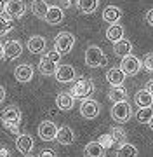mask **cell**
<instances>
[{"label": "cell", "mask_w": 153, "mask_h": 157, "mask_svg": "<svg viewBox=\"0 0 153 157\" xmlns=\"http://www.w3.org/2000/svg\"><path fill=\"white\" fill-rule=\"evenodd\" d=\"M106 63H108V58L101 47H97V45L87 47V51H85V65L89 68H103L106 67Z\"/></svg>", "instance_id": "6da1fadb"}, {"label": "cell", "mask_w": 153, "mask_h": 157, "mask_svg": "<svg viewBox=\"0 0 153 157\" xmlns=\"http://www.w3.org/2000/svg\"><path fill=\"white\" fill-rule=\"evenodd\" d=\"M92 93H94V82H92L91 78H80L70 89V94L73 96V98H80V100L89 98Z\"/></svg>", "instance_id": "7a4b0ae2"}, {"label": "cell", "mask_w": 153, "mask_h": 157, "mask_svg": "<svg viewBox=\"0 0 153 157\" xmlns=\"http://www.w3.org/2000/svg\"><path fill=\"white\" fill-rule=\"evenodd\" d=\"M110 115H111V119H113L115 122L124 124L130 119L132 108H130V105L127 103V100L118 101V103H113V107H111V110H110Z\"/></svg>", "instance_id": "3957f363"}, {"label": "cell", "mask_w": 153, "mask_h": 157, "mask_svg": "<svg viewBox=\"0 0 153 157\" xmlns=\"http://www.w3.org/2000/svg\"><path fill=\"white\" fill-rule=\"evenodd\" d=\"M73 44H75V37L73 33L70 32H61V33L56 35V42H54V49L59 52V54H68L70 51L73 49Z\"/></svg>", "instance_id": "277c9868"}, {"label": "cell", "mask_w": 153, "mask_h": 157, "mask_svg": "<svg viewBox=\"0 0 153 157\" xmlns=\"http://www.w3.org/2000/svg\"><path fill=\"white\" fill-rule=\"evenodd\" d=\"M120 70L125 73V77H127V75H129V77H134V75L139 73V70H141V61H139L134 54H127V56H124L122 61H120Z\"/></svg>", "instance_id": "5b68a950"}, {"label": "cell", "mask_w": 153, "mask_h": 157, "mask_svg": "<svg viewBox=\"0 0 153 157\" xmlns=\"http://www.w3.org/2000/svg\"><path fill=\"white\" fill-rule=\"evenodd\" d=\"M4 12H5V16H9L11 19L23 17L24 12H26V4H24V0H5Z\"/></svg>", "instance_id": "8992f818"}, {"label": "cell", "mask_w": 153, "mask_h": 157, "mask_svg": "<svg viewBox=\"0 0 153 157\" xmlns=\"http://www.w3.org/2000/svg\"><path fill=\"white\" fill-rule=\"evenodd\" d=\"M101 112V105L97 103L96 100H91V98H84L82 103H80V113L82 117L85 119H96Z\"/></svg>", "instance_id": "52a82bcc"}, {"label": "cell", "mask_w": 153, "mask_h": 157, "mask_svg": "<svg viewBox=\"0 0 153 157\" xmlns=\"http://www.w3.org/2000/svg\"><path fill=\"white\" fill-rule=\"evenodd\" d=\"M54 75H56L57 82H61V84H68V82L75 80L77 72H75V68L71 67V65H59V67H56Z\"/></svg>", "instance_id": "ba28073f"}, {"label": "cell", "mask_w": 153, "mask_h": 157, "mask_svg": "<svg viewBox=\"0 0 153 157\" xmlns=\"http://www.w3.org/2000/svg\"><path fill=\"white\" fill-rule=\"evenodd\" d=\"M2 51H4V58H7V59H16L23 52V44L19 40H7L5 44L2 45Z\"/></svg>", "instance_id": "9c48e42d"}, {"label": "cell", "mask_w": 153, "mask_h": 157, "mask_svg": "<svg viewBox=\"0 0 153 157\" xmlns=\"http://www.w3.org/2000/svg\"><path fill=\"white\" fill-rule=\"evenodd\" d=\"M56 133H57V126L51 121H44L38 126V136L44 141H52L56 140Z\"/></svg>", "instance_id": "30bf717a"}, {"label": "cell", "mask_w": 153, "mask_h": 157, "mask_svg": "<svg viewBox=\"0 0 153 157\" xmlns=\"http://www.w3.org/2000/svg\"><path fill=\"white\" fill-rule=\"evenodd\" d=\"M26 47L31 54H42L47 47V40L42 37V35H33L26 40Z\"/></svg>", "instance_id": "8fae6325"}, {"label": "cell", "mask_w": 153, "mask_h": 157, "mask_svg": "<svg viewBox=\"0 0 153 157\" xmlns=\"http://www.w3.org/2000/svg\"><path fill=\"white\" fill-rule=\"evenodd\" d=\"M44 19H46V23H49V25H52V26H56V25H59V23L64 19V11H63L61 7H57V6H49L47 7V11H46Z\"/></svg>", "instance_id": "7c38bea8"}, {"label": "cell", "mask_w": 153, "mask_h": 157, "mask_svg": "<svg viewBox=\"0 0 153 157\" xmlns=\"http://www.w3.org/2000/svg\"><path fill=\"white\" fill-rule=\"evenodd\" d=\"M14 77H16L17 82L26 84V82H30V80L33 78V67L28 65V63L19 65V67H16V70H14Z\"/></svg>", "instance_id": "4fadbf2b"}, {"label": "cell", "mask_w": 153, "mask_h": 157, "mask_svg": "<svg viewBox=\"0 0 153 157\" xmlns=\"http://www.w3.org/2000/svg\"><path fill=\"white\" fill-rule=\"evenodd\" d=\"M33 147H35V141L33 138L30 135H17V140H16V148L21 154H24V155H30L31 154V150H33Z\"/></svg>", "instance_id": "5bb4252c"}, {"label": "cell", "mask_w": 153, "mask_h": 157, "mask_svg": "<svg viewBox=\"0 0 153 157\" xmlns=\"http://www.w3.org/2000/svg\"><path fill=\"white\" fill-rule=\"evenodd\" d=\"M0 119H2V122L19 124L21 122V110H19V107H16V105H9L4 112L0 113Z\"/></svg>", "instance_id": "9a60e30c"}, {"label": "cell", "mask_w": 153, "mask_h": 157, "mask_svg": "<svg viewBox=\"0 0 153 157\" xmlns=\"http://www.w3.org/2000/svg\"><path fill=\"white\" fill-rule=\"evenodd\" d=\"M85 157H106V148L103 147L101 141H91L84 148Z\"/></svg>", "instance_id": "2e32d148"}, {"label": "cell", "mask_w": 153, "mask_h": 157, "mask_svg": "<svg viewBox=\"0 0 153 157\" xmlns=\"http://www.w3.org/2000/svg\"><path fill=\"white\" fill-rule=\"evenodd\" d=\"M56 140H57V143H61V145H71L75 141L73 129L70 128V126H61L56 133Z\"/></svg>", "instance_id": "e0dca14e"}, {"label": "cell", "mask_w": 153, "mask_h": 157, "mask_svg": "<svg viewBox=\"0 0 153 157\" xmlns=\"http://www.w3.org/2000/svg\"><path fill=\"white\" fill-rule=\"evenodd\" d=\"M56 67H57V63L52 61L51 58L47 56V54L40 58L38 70H40V73H42V75H46V77H51V75H54V72H56Z\"/></svg>", "instance_id": "ac0fdd59"}, {"label": "cell", "mask_w": 153, "mask_h": 157, "mask_svg": "<svg viewBox=\"0 0 153 157\" xmlns=\"http://www.w3.org/2000/svg\"><path fill=\"white\" fill-rule=\"evenodd\" d=\"M73 100L75 98L70 93H59L56 96V107L59 110H63V112H68V110L73 108Z\"/></svg>", "instance_id": "d6986e66"}, {"label": "cell", "mask_w": 153, "mask_h": 157, "mask_svg": "<svg viewBox=\"0 0 153 157\" xmlns=\"http://www.w3.org/2000/svg\"><path fill=\"white\" fill-rule=\"evenodd\" d=\"M122 17V11H120V7H115V6H108L103 9V19L110 25H113V23H118V19Z\"/></svg>", "instance_id": "ffe728a7"}, {"label": "cell", "mask_w": 153, "mask_h": 157, "mask_svg": "<svg viewBox=\"0 0 153 157\" xmlns=\"http://www.w3.org/2000/svg\"><path fill=\"white\" fill-rule=\"evenodd\" d=\"M113 52H115V56L124 58V56H127V54L132 52V44H130L129 40L120 39L117 42H113Z\"/></svg>", "instance_id": "44dd1931"}, {"label": "cell", "mask_w": 153, "mask_h": 157, "mask_svg": "<svg viewBox=\"0 0 153 157\" xmlns=\"http://www.w3.org/2000/svg\"><path fill=\"white\" fill-rule=\"evenodd\" d=\"M106 80L110 82V86H122L125 80V73L120 68H110L106 72Z\"/></svg>", "instance_id": "7402d4cb"}, {"label": "cell", "mask_w": 153, "mask_h": 157, "mask_svg": "<svg viewBox=\"0 0 153 157\" xmlns=\"http://www.w3.org/2000/svg\"><path fill=\"white\" fill-rule=\"evenodd\" d=\"M108 98L113 103H118V101H125L127 100V89L124 86H111V89L108 91Z\"/></svg>", "instance_id": "603a6c76"}, {"label": "cell", "mask_w": 153, "mask_h": 157, "mask_svg": "<svg viewBox=\"0 0 153 157\" xmlns=\"http://www.w3.org/2000/svg\"><path fill=\"white\" fill-rule=\"evenodd\" d=\"M106 39L110 42H117V40L124 39V26L118 25V23H113V25H110L106 30Z\"/></svg>", "instance_id": "cb8c5ba5"}, {"label": "cell", "mask_w": 153, "mask_h": 157, "mask_svg": "<svg viewBox=\"0 0 153 157\" xmlns=\"http://www.w3.org/2000/svg\"><path fill=\"white\" fill-rule=\"evenodd\" d=\"M136 105L139 108H144V107H151V103H153V96L150 91L146 89H141V91H137L136 93Z\"/></svg>", "instance_id": "d4e9b609"}, {"label": "cell", "mask_w": 153, "mask_h": 157, "mask_svg": "<svg viewBox=\"0 0 153 157\" xmlns=\"http://www.w3.org/2000/svg\"><path fill=\"white\" fill-rule=\"evenodd\" d=\"M97 4H99V0H78L77 7L82 14H92L97 9Z\"/></svg>", "instance_id": "484cf974"}, {"label": "cell", "mask_w": 153, "mask_h": 157, "mask_svg": "<svg viewBox=\"0 0 153 157\" xmlns=\"http://www.w3.org/2000/svg\"><path fill=\"white\" fill-rule=\"evenodd\" d=\"M117 157H137V148L132 143H122L117 148Z\"/></svg>", "instance_id": "4316f807"}, {"label": "cell", "mask_w": 153, "mask_h": 157, "mask_svg": "<svg viewBox=\"0 0 153 157\" xmlns=\"http://www.w3.org/2000/svg\"><path fill=\"white\" fill-rule=\"evenodd\" d=\"M47 7L49 6H47L46 0H33V2H31V12H33L37 17H40V19H44Z\"/></svg>", "instance_id": "83f0119b"}, {"label": "cell", "mask_w": 153, "mask_h": 157, "mask_svg": "<svg viewBox=\"0 0 153 157\" xmlns=\"http://www.w3.org/2000/svg\"><path fill=\"white\" fill-rule=\"evenodd\" d=\"M151 117H153L151 107L139 108V112L136 113V119H137V121H139L141 124H148V126H151Z\"/></svg>", "instance_id": "f1b7e54d"}, {"label": "cell", "mask_w": 153, "mask_h": 157, "mask_svg": "<svg viewBox=\"0 0 153 157\" xmlns=\"http://www.w3.org/2000/svg\"><path fill=\"white\" fill-rule=\"evenodd\" d=\"M12 28H14V23H12L11 17L0 14V37H4L9 32H12Z\"/></svg>", "instance_id": "f546056e"}, {"label": "cell", "mask_w": 153, "mask_h": 157, "mask_svg": "<svg viewBox=\"0 0 153 157\" xmlns=\"http://www.w3.org/2000/svg\"><path fill=\"white\" fill-rule=\"evenodd\" d=\"M4 128L11 133V135H19V124H14V122H4Z\"/></svg>", "instance_id": "4dcf8cb0"}, {"label": "cell", "mask_w": 153, "mask_h": 157, "mask_svg": "<svg viewBox=\"0 0 153 157\" xmlns=\"http://www.w3.org/2000/svg\"><path fill=\"white\" fill-rule=\"evenodd\" d=\"M144 70L148 73L153 72V56L151 54H146V59H144Z\"/></svg>", "instance_id": "1f68e13d"}, {"label": "cell", "mask_w": 153, "mask_h": 157, "mask_svg": "<svg viewBox=\"0 0 153 157\" xmlns=\"http://www.w3.org/2000/svg\"><path fill=\"white\" fill-rule=\"evenodd\" d=\"M111 135H113V140H118V141H122V140H124V135H125V133H124V131H122V129H111Z\"/></svg>", "instance_id": "d6a6232c"}, {"label": "cell", "mask_w": 153, "mask_h": 157, "mask_svg": "<svg viewBox=\"0 0 153 157\" xmlns=\"http://www.w3.org/2000/svg\"><path fill=\"white\" fill-rule=\"evenodd\" d=\"M46 54H47V56H49V58H51V59H52V61H59V59H61V54H59V52H57V51L56 49H52V51H49V52H46Z\"/></svg>", "instance_id": "836d02e7"}, {"label": "cell", "mask_w": 153, "mask_h": 157, "mask_svg": "<svg viewBox=\"0 0 153 157\" xmlns=\"http://www.w3.org/2000/svg\"><path fill=\"white\" fill-rule=\"evenodd\" d=\"M40 157H57V154L54 150H51V148H46V150L40 152Z\"/></svg>", "instance_id": "e575fe53"}, {"label": "cell", "mask_w": 153, "mask_h": 157, "mask_svg": "<svg viewBox=\"0 0 153 157\" xmlns=\"http://www.w3.org/2000/svg\"><path fill=\"white\" fill-rule=\"evenodd\" d=\"M146 23L150 25V26L153 25V12H151V9H150V11L146 12Z\"/></svg>", "instance_id": "d590c367"}, {"label": "cell", "mask_w": 153, "mask_h": 157, "mask_svg": "<svg viewBox=\"0 0 153 157\" xmlns=\"http://www.w3.org/2000/svg\"><path fill=\"white\" fill-rule=\"evenodd\" d=\"M0 157H9V150H7L5 147L0 148Z\"/></svg>", "instance_id": "8d00e7d4"}, {"label": "cell", "mask_w": 153, "mask_h": 157, "mask_svg": "<svg viewBox=\"0 0 153 157\" xmlns=\"http://www.w3.org/2000/svg\"><path fill=\"white\" fill-rule=\"evenodd\" d=\"M4 100H5V89H4V87L0 86V103H2Z\"/></svg>", "instance_id": "74e56055"}, {"label": "cell", "mask_w": 153, "mask_h": 157, "mask_svg": "<svg viewBox=\"0 0 153 157\" xmlns=\"http://www.w3.org/2000/svg\"><path fill=\"white\" fill-rule=\"evenodd\" d=\"M4 7H5V0H0V14H4Z\"/></svg>", "instance_id": "f35d334b"}, {"label": "cell", "mask_w": 153, "mask_h": 157, "mask_svg": "<svg viewBox=\"0 0 153 157\" xmlns=\"http://www.w3.org/2000/svg\"><path fill=\"white\" fill-rule=\"evenodd\" d=\"M151 89H153V84H151V82H148V84H146V91L151 93Z\"/></svg>", "instance_id": "ab89813d"}, {"label": "cell", "mask_w": 153, "mask_h": 157, "mask_svg": "<svg viewBox=\"0 0 153 157\" xmlns=\"http://www.w3.org/2000/svg\"><path fill=\"white\" fill-rule=\"evenodd\" d=\"M4 58V51H2V44H0V59Z\"/></svg>", "instance_id": "60d3db41"}, {"label": "cell", "mask_w": 153, "mask_h": 157, "mask_svg": "<svg viewBox=\"0 0 153 157\" xmlns=\"http://www.w3.org/2000/svg\"><path fill=\"white\" fill-rule=\"evenodd\" d=\"M26 157H33V155H26Z\"/></svg>", "instance_id": "b9f144b4"}]
</instances>
